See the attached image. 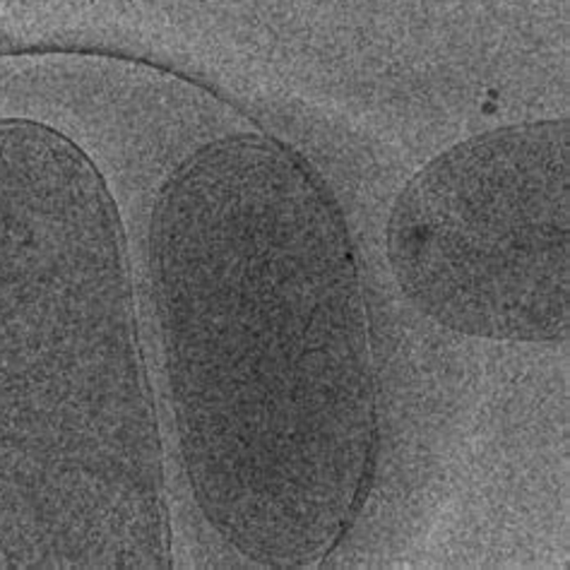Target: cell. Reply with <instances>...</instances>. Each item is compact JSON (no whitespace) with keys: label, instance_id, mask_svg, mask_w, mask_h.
<instances>
[{"label":"cell","instance_id":"cell-1","mask_svg":"<svg viewBox=\"0 0 570 570\" xmlns=\"http://www.w3.org/2000/svg\"><path fill=\"white\" fill-rule=\"evenodd\" d=\"M149 273L203 515L261 566L323 563L379 455L368 302L335 193L279 140L209 142L159 193Z\"/></svg>","mask_w":570,"mask_h":570},{"label":"cell","instance_id":"cell-2","mask_svg":"<svg viewBox=\"0 0 570 570\" xmlns=\"http://www.w3.org/2000/svg\"><path fill=\"white\" fill-rule=\"evenodd\" d=\"M121 217L68 135L0 121V570H169Z\"/></svg>","mask_w":570,"mask_h":570},{"label":"cell","instance_id":"cell-3","mask_svg":"<svg viewBox=\"0 0 570 570\" xmlns=\"http://www.w3.org/2000/svg\"><path fill=\"white\" fill-rule=\"evenodd\" d=\"M568 118L464 140L410 178L385 255L402 294L441 327L497 342L570 330Z\"/></svg>","mask_w":570,"mask_h":570}]
</instances>
